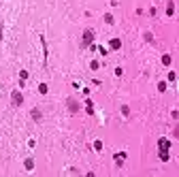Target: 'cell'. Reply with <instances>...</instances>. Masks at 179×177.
Returning <instances> with one entry per match:
<instances>
[{
    "mask_svg": "<svg viewBox=\"0 0 179 177\" xmlns=\"http://www.w3.org/2000/svg\"><path fill=\"white\" fill-rule=\"evenodd\" d=\"M105 21L107 23H113V15H105Z\"/></svg>",
    "mask_w": 179,
    "mask_h": 177,
    "instance_id": "7c38bea8",
    "label": "cell"
},
{
    "mask_svg": "<svg viewBox=\"0 0 179 177\" xmlns=\"http://www.w3.org/2000/svg\"><path fill=\"white\" fill-rule=\"evenodd\" d=\"M11 100H13V105H15V107H19L21 103H24V96H21V92L13 90V92H11Z\"/></svg>",
    "mask_w": 179,
    "mask_h": 177,
    "instance_id": "7a4b0ae2",
    "label": "cell"
},
{
    "mask_svg": "<svg viewBox=\"0 0 179 177\" xmlns=\"http://www.w3.org/2000/svg\"><path fill=\"white\" fill-rule=\"evenodd\" d=\"M66 105H68L71 113H77V111H79V105H77V100H75V98H68V100H66Z\"/></svg>",
    "mask_w": 179,
    "mask_h": 177,
    "instance_id": "3957f363",
    "label": "cell"
},
{
    "mask_svg": "<svg viewBox=\"0 0 179 177\" xmlns=\"http://www.w3.org/2000/svg\"><path fill=\"white\" fill-rule=\"evenodd\" d=\"M24 166H26V171H32V169H34V160H32V158H26Z\"/></svg>",
    "mask_w": 179,
    "mask_h": 177,
    "instance_id": "52a82bcc",
    "label": "cell"
},
{
    "mask_svg": "<svg viewBox=\"0 0 179 177\" xmlns=\"http://www.w3.org/2000/svg\"><path fill=\"white\" fill-rule=\"evenodd\" d=\"M92 39H94V30H85L83 39H81V47H87L90 43H92Z\"/></svg>",
    "mask_w": 179,
    "mask_h": 177,
    "instance_id": "6da1fadb",
    "label": "cell"
},
{
    "mask_svg": "<svg viewBox=\"0 0 179 177\" xmlns=\"http://www.w3.org/2000/svg\"><path fill=\"white\" fill-rule=\"evenodd\" d=\"M160 160H168V151L166 149H160Z\"/></svg>",
    "mask_w": 179,
    "mask_h": 177,
    "instance_id": "ba28073f",
    "label": "cell"
},
{
    "mask_svg": "<svg viewBox=\"0 0 179 177\" xmlns=\"http://www.w3.org/2000/svg\"><path fill=\"white\" fill-rule=\"evenodd\" d=\"M109 45H111V49H120V47H122V41H120V39H111Z\"/></svg>",
    "mask_w": 179,
    "mask_h": 177,
    "instance_id": "5b68a950",
    "label": "cell"
},
{
    "mask_svg": "<svg viewBox=\"0 0 179 177\" xmlns=\"http://www.w3.org/2000/svg\"><path fill=\"white\" fill-rule=\"evenodd\" d=\"M158 90H160V92H164V90H166V83H164V81H160V83H158Z\"/></svg>",
    "mask_w": 179,
    "mask_h": 177,
    "instance_id": "8fae6325",
    "label": "cell"
},
{
    "mask_svg": "<svg viewBox=\"0 0 179 177\" xmlns=\"http://www.w3.org/2000/svg\"><path fill=\"white\" fill-rule=\"evenodd\" d=\"M30 115H32V120H34V122H41V109H32V113H30Z\"/></svg>",
    "mask_w": 179,
    "mask_h": 177,
    "instance_id": "8992f818",
    "label": "cell"
},
{
    "mask_svg": "<svg viewBox=\"0 0 179 177\" xmlns=\"http://www.w3.org/2000/svg\"><path fill=\"white\" fill-rule=\"evenodd\" d=\"M38 92H41V94H47V85H45V83H41V88H38Z\"/></svg>",
    "mask_w": 179,
    "mask_h": 177,
    "instance_id": "30bf717a",
    "label": "cell"
},
{
    "mask_svg": "<svg viewBox=\"0 0 179 177\" xmlns=\"http://www.w3.org/2000/svg\"><path fill=\"white\" fill-rule=\"evenodd\" d=\"M158 147H160V149H168V147H171L168 139H160V141H158Z\"/></svg>",
    "mask_w": 179,
    "mask_h": 177,
    "instance_id": "277c9868",
    "label": "cell"
},
{
    "mask_svg": "<svg viewBox=\"0 0 179 177\" xmlns=\"http://www.w3.org/2000/svg\"><path fill=\"white\" fill-rule=\"evenodd\" d=\"M162 64H166V66H171V56H162Z\"/></svg>",
    "mask_w": 179,
    "mask_h": 177,
    "instance_id": "9c48e42d",
    "label": "cell"
},
{
    "mask_svg": "<svg viewBox=\"0 0 179 177\" xmlns=\"http://www.w3.org/2000/svg\"><path fill=\"white\" fill-rule=\"evenodd\" d=\"M175 137H179V126H177V128H175Z\"/></svg>",
    "mask_w": 179,
    "mask_h": 177,
    "instance_id": "4fadbf2b",
    "label": "cell"
}]
</instances>
